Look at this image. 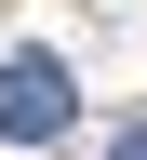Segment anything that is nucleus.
Here are the masks:
<instances>
[{
    "label": "nucleus",
    "mask_w": 147,
    "mask_h": 160,
    "mask_svg": "<svg viewBox=\"0 0 147 160\" xmlns=\"http://www.w3.org/2000/svg\"><path fill=\"white\" fill-rule=\"evenodd\" d=\"M67 120H80V93H67L54 53H13V67H0V147H54Z\"/></svg>",
    "instance_id": "f257e3e1"
},
{
    "label": "nucleus",
    "mask_w": 147,
    "mask_h": 160,
    "mask_svg": "<svg viewBox=\"0 0 147 160\" xmlns=\"http://www.w3.org/2000/svg\"><path fill=\"white\" fill-rule=\"evenodd\" d=\"M107 160H147V120H120V133H107Z\"/></svg>",
    "instance_id": "f03ea898"
}]
</instances>
